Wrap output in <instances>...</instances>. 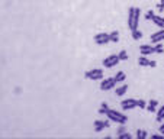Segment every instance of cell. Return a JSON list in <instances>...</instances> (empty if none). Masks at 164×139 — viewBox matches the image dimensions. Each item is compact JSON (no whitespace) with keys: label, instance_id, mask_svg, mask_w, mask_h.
Returning a JSON list of instances; mask_svg holds the SVG:
<instances>
[{"label":"cell","instance_id":"1","mask_svg":"<svg viewBox=\"0 0 164 139\" xmlns=\"http://www.w3.org/2000/svg\"><path fill=\"white\" fill-rule=\"evenodd\" d=\"M139 16H141V10L138 7H129V14H128V28L131 32L137 30L138 23H139Z\"/></svg>","mask_w":164,"mask_h":139},{"label":"cell","instance_id":"2","mask_svg":"<svg viewBox=\"0 0 164 139\" xmlns=\"http://www.w3.org/2000/svg\"><path fill=\"white\" fill-rule=\"evenodd\" d=\"M106 116L109 117L110 120H113V122H116L119 125H123V123L128 122V117L125 114H122V113H119V111H116V110H112V109H109V110L106 111Z\"/></svg>","mask_w":164,"mask_h":139},{"label":"cell","instance_id":"3","mask_svg":"<svg viewBox=\"0 0 164 139\" xmlns=\"http://www.w3.org/2000/svg\"><path fill=\"white\" fill-rule=\"evenodd\" d=\"M86 78H89V80H102L103 78V70L100 68H95V70H89V71H86Z\"/></svg>","mask_w":164,"mask_h":139},{"label":"cell","instance_id":"4","mask_svg":"<svg viewBox=\"0 0 164 139\" xmlns=\"http://www.w3.org/2000/svg\"><path fill=\"white\" fill-rule=\"evenodd\" d=\"M119 61H121V59H119L118 55H110V56H108L106 59H103V65H105L106 68H110V67L116 65Z\"/></svg>","mask_w":164,"mask_h":139},{"label":"cell","instance_id":"5","mask_svg":"<svg viewBox=\"0 0 164 139\" xmlns=\"http://www.w3.org/2000/svg\"><path fill=\"white\" fill-rule=\"evenodd\" d=\"M95 42L99 43V45H105V43L110 42L109 33H97V35H95Z\"/></svg>","mask_w":164,"mask_h":139},{"label":"cell","instance_id":"6","mask_svg":"<svg viewBox=\"0 0 164 139\" xmlns=\"http://www.w3.org/2000/svg\"><path fill=\"white\" fill-rule=\"evenodd\" d=\"M121 104H122L123 110H131V109L137 107V100H134V98H126V100H123Z\"/></svg>","mask_w":164,"mask_h":139},{"label":"cell","instance_id":"7","mask_svg":"<svg viewBox=\"0 0 164 139\" xmlns=\"http://www.w3.org/2000/svg\"><path fill=\"white\" fill-rule=\"evenodd\" d=\"M116 84V81H115V77L113 78H106V80H103L102 81V84H100V90H110L113 85Z\"/></svg>","mask_w":164,"mask_h":139},{"label":"cell","instance_id":"8","mask_svg":"<svg viewBox=\"0 0 164 139\" xmlns=\"http://www.w3.org/2000/svg\"><path fill=\"white\" fill-rule=\"evenodd\" d=\"M109 122L108 120H95V129H96V132H100L103 127H109Z\"/></svg>","mask_w":164,"mask_h":139},{"label":"cell","instance_id":"9","mask_svg":"<svg viewBox=\"0 0 164 139\" xmlns=\"http://www.w3.org/2000/svg\"><path fill=\"white\" fill-rule=\"evenodd\" d=\"M139 49H141V55H148V54L155 52L154 46H150V45H141V46H139Z\"/></svg>","mask_w":164,"mask_h":139},{"label":"cell","instance_id":"10","mask_svg":"<svg viewBox=\"0 0 164 139\" xmlns=\"http://www.w3.org/2000/svg\"><path fill=\"white\" fill-rule=\"evenodd\" d=\"M163 39H164V29L158 30V32L154 33V35H151V41L152 42H161Z\"/></svg>","mask_w":164,"mask_h":139},{"label":"cell","instance_id":"11","mask_svg":"<svg viewBox=\"0 0 164 139\" xmlns=\"http://www.w3.org/2000/svg\"><path fill=\"white\" fill-rule=\"evenodd\" d=\"M151 20H152V22H154L157 26H160L161 29H164V17H161V16H157V14H155V16H154Z\"/></svg>","mask_w":164,"mask_h":139},{"label":"cell","instance_id":"12","mask_svg":"<svg viewBox=\"0 0 164 139\" xmlns=\"http://www.w3.org/2000/svg\"><path fill=\"white\" fill-rule=\"evenodd\" d=\"M138 64H139L141 67H147V65H150V59L145 58V56H141V58L138 59Z\"/></svg>","mask_w":164,"mask_h":139},{"label":"cell","instance_id":"13","mask_svg":"<svg viewBox=\"0 0 164 139\" xmlns=\"http://www.w3.org/2000/svg\"><path fill=\"white\" fill-rule=\"evenodd\" d=\"M157 104H158V101L157 100H150V103H148V106H147V109L150 111H154L157 109Z\"/></svg>","mask_w":164,"mask_h":139},{"label":"cell","instance_id":"14","mask_svg":"<svg viewBox=\"0 0 164 139\" xmlns=\"http://www.w3.org/2000/svg\"><path fill=\"white\" fill-rule=\"evenodd\" d=\"M126 90H128V85H126V84H123V85H121V87L116 90V94H118V96H122V94L126 93Z\"/></svg>","mask_w":164,"mask_h":139},{"label":"cell","instance_id":"15","mask_svg":"<svg viewBox=\"0 0 164 139\" xmlns=\"http://www.w3.org/2000/svg\"><path fill=\"white\" fill-rule=\"evenodd\" d=\"M108 110H109L108 103H102V106H100V109H99V113H100V114H106V111Z\"/></svg>","mask_w":164,"mask_h":139},{"label":"cell","instance_id":"16","mask_svg":"<svg viewBox=\"0 0 164 139\" xmlns=\"http://www.w3.org/2000/svg\"><path fill=\"white\" fill-rule=\"evenodd\" d=\"M109 38L112 42H118L119 41V33L115 30V32H112V33H109Z\"/></svg>","mask_w":164,"mask_h":139},{"label":"cell","instance_id":"17","mask_svg":"<svg viewBox=\"0 0 164 139\" xmlns=\"http://www.w3.org/2000/svg\"><path fill=\"white\" fill-rule=\"evenodd\" d=\"M163 119H164V106L157 113V122H163Z\"/></svg>","mask_w":164,"mask_h":139},{"label":"cell","instance_id":"18","mask_svg":"<svg viewBox=\"0 0 164 139\" xmlns=\"http://www.w3.org/2000/svg\"><path fill=\"white\" fill-rule=\"evenodd\" d=\"M132 38H134V39H135V41H138V39H141V38H142V32H141V30H134V32H132Z\"/></svg>","mask_w":164,"mask_h":139},{"label":"cell","instance_id":"19","mask_svg":"<svg viewBox=\"0 0 164 139\" xmlns=\"http://www.w3.org/2000/svg\"><path fill=\"white\" fill-rule=\"evenodd\" d=\"M123 80H125V74H123L122 71L115 75V81H116V83H118V81H123Z\"/></svg>","mask_w":164,"mask_h":139},{"label":"cell","instance_id":"20","mask_svg":"<svg viewBox=\"0 0 164 139\" xmlns=\"http://www.w3.org/2000/svg\"><path fill=\"white\" fill-rule=\"evenodd\" d=\"M118 56H119V59H121V61H126V59H128V54H126V51H121V52L118 54Z\"/></svg>","mask_w":164,"mask_h":139},{"label":"cell","instance_id":"21","mask_svg":"<svg viewBox=\"0 0 164 139\" xmlns=\"http://www.w3.org/2000/svg\"><path fill=\"white\" fill-rule=\"evenodd\" d=\"M137 107H139V109H145V107H147V103H145L144 100H137Z\"/></svg>","mask_w":164,"mask_h":139},{"label":"cell","instance_id":"22","mask_svg":"<svg viewBox=\"0 0 164 139\" xmlns=\"http://www.w3.org/2000/svg\"><path fill=\"white\" fill-rule=\"evenodd\" d=\"M137 136H138L139 139L147 138V132H145V130H138V132H137Z\"/></svg>","mask_w":164,"mask_h":139},{"label":"cell","instance_id":"23","mask_svg":"<svg viewBox=\"0 0 164 139\" xmlns=\"http://www.w3.org/2000/svg\"><path fill=\"white\" fill-rule=\"evenodd\" d=\"M154 49H155V52H157V54H163V52H164V48L161 46V45H157V46H154Z\"/></svg>","mask_w":164,"mask_h":139},{"label":"cell","instance_id":"24","mask_svg":"<svg viewBox=\"0 0 164 139\" xmlns=\"http://www.w3.org/2000/svg\"><path fill=\"white\" fill-rule=\"evenodd\" d=\"M118 136H119L121 139H128V138L131 139V135H129V133H125V132H123V133H119Z\"/></svg>","mask_w":164,"mask_h":139},{"label":"cell","instance_id":"25","mask_svg":"<svg viewBox=\"0 0 164 139\" xmlns=\"http://www.w3.org/2000/svg\"><path fill=\"white\" fill-rule=\"evenodd\" d=\"M154 16H155V14L152 13V10H148V12H147V14H145V17H147V19H152Z\"/></svg>","mask_w":164,"mask_h":139},{"label":"cell","instance_id":"26","mask_svg":"<svg viewBox=\"0 0 164 139\" xmlns=\"http://www.w3.org/2000/svg\"><path fill=\"white\" fill-rule=\"evenodd\" d=\"M157 9H158V10H163V9H164V0L158 4V6H157Z\"/></svg>","mask_w":164,"mask_h":139},{"label":"cell","instance_id":"27","mask_svg":"<svg viewBox=\"0 0 164 139\" xmlns=\"http://www.w3.org/2000/svg\"><path fill=\"white\" fill-rule=\"evenodd\" d=\"M155 65H157L155 61H150V67H155Z\"/></svg>","mask_w":164,"mask_h":139},{"label":"cell","instance_id":"28","mask_svg":"<svg viewBox=\"0 0 164 139\" xmlns=\"http://www.w3.org/2000/svg\"><path fill=\"white\" fill-rule=\"evenodd\" d=\"M160 132H161V135H164V125H161V127H160Z\"/></svg>","mask_w":164,"mask_h":139},{"label":"cell","instance_id":"29","mask_svg":"<svg viewBox=\"0 0 164 139\" xmlns=\"http://www.w3.org/2000/svg\"><path fill=\"white\" fill-rule=\"evenodd\" d=\"M125 132V129L123 127H119V130H118V133H123Z\"/></svg>","mask_w":164,"mask_h":139}]
</instances>
